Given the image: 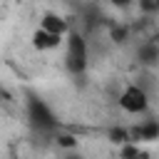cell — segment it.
Wrapping results in <instances>:
<instances>
[{"label":"cell","mask_w":159,"mask_h":159,"mask_svg":"<svg viewBox=\"0 0 159 159\" xmlns=\"http://www.w3.org/2000/svg\"><path fill=\"white\" fill-rule=\"evenodd\" d=\"M159 137V124H157V119H144L142 124H137V127H132L129 129V142H154Z\"/></svg>","instance_id":"277c9868"},{"label":"cell","mask_w":159,"mask_h":159,"mask_svg":"<svg viewBox=\"0 0 159 159\" xmlns=\"http://www.w3.org/2000/svg\"><path fill=\"white\" fill-rule=\"evenodd\" d=\"M62 42H65V70L75 77L84 75L89 67V47L84 35H80L77 30H70Z\"/></svg>","instance_id":"6da1fadb"},{"label":"cell","mask_w":159,"mask_h":159,"mask_svg":"<svg viewBox=\"0 0 159 159\" xmlns=\"http://www.w3.org/2000/svg\"><path fill=\"white\" fill-rule=\"evenodd\" d=\"M25 109H27V122L35 132H57L60 129V119L57 114L47 107V102L37 94H27L25 99Z\"/></svg>","instance_id":"7a4b0ae2"},{"label":"cell","mask_w":159,"mask_h":159,"mask_svg":"<svg viewBox=\"0 0 159 159\" xmlns=\"http://www.w3.org/2000/svg\"><path fill=\"white\" fill-rule=\"evenodd\" d=\"M109 5H114V7H119V10H124V7H129V5H134V0H107Z\"/></svg>","instance_id":"30bf717a"},{"label":"cell","mask_w":159,"mask_h":159,"mask_svg":"<svg viewBox=\"0 0 159 159\" xmlns=\"http://www.w3.org/2000/svg\"><path fill=\"white\" fill-rule=\"evenodd\" d=\"M40 27L47 30V32H52V35H60V37H65L70 32V22L62 15H57V12H45L42 20H40Z\"/></svg>","instance_id":"8992f818"},{"label":"cell","mask_w":159,"mask_h":159,"mask_svg":"<svg viewBox=\"0 0 159 159\" xmlns=\"http://www.w3.org/2000/svg\"><path fill=\"white\" fill-rule=\"evenodd\" d=\"M137 60H139V65H142V67L154 70V67H157V62H159V47H157V42H154V40L142 42V45H139V50H137Z\"/></svg>","instance_id":"52a82bcc"},{"label":"cell","mask_w":159,"mask_h":159,"mask_svg":"<svg viewBox=\"0 0 159 159\" xmlns=\"http://www.w3.org/2000/svg\"><path fill=\"white\" fill-rule=\"evenodd\" d=\"M137 2H139V10L147 15H154L159 10V0H137Z\"/></svg>","instance_id":"9c48e42d"},{"label":"cell","mask_w":159,"mask_h":159,"mask_svg":"<svg viewBox=\"0 0 159 159\" xmlns=\"http://www.w3.org/2000/svg\"><path fill=\"white\" fill-rule=\"evenodd\" d=\"M65 159H84V157H82V154H67Z\"/></svg>","instance_id":"7c38bea8"},{"label":"cell","mask_w":159,"mask_h":159,"mask_svg":"<svg viewBox=\"0 0 159 159\" xmlns=\"http://www.w3.org/2000/svg\"><path fill=\"white\" fill-rule=\"evenodd\" d=\"M122 157L124 159H149V154L144 149H139L137 142H124L122 144Z\"/></svg>","instance_id":"ba28073f"},{"label":"cell","mask_w":159,"mask_h":159,"mask_svg":"<svg viewBox=\"0 0 159 159\" xmlns=\"http://www.w3.org/2000/svg\"><path fill=\"white\" fill-rule=\"evenodd\" d=\"M62 40H65V37L52 35V32H47V30H42V27H37V30L32 32V47H35V50H40V52L57 50V47L62 45Z\"/></svg>","instance_id":"5b68a950"},{"label":"cell","mask_w":159,"mask_h":159,"mask_svg":"<svg viewBox=\"0 0 159 159\" xmlns=\"http://www.w3.org/2000/svg\"><path fill=\"white\" fill-rule=\"evenodd\" d=\"M57 142H60V144H65V147H75V139H72L70 134H62V137H60Z\"/></svg>","instance_id":"8fae6325"},{"label":"cell","mask_w":159,"mask_h":159,"mask_svg":"<svg viewBox=\"0 0 159 159\" xmlns=\"http://www.w3.org/2000/svg\"><path fill=\"white\" fill-rule=\"evenodd\" d=\"M119 109L122 112H127V114H147V109H149V102H152V97L137 84V82H132V84H127L124 89H122V94H119Z\"/></svg>","instance_id":"3957f363"}]
</instances>
